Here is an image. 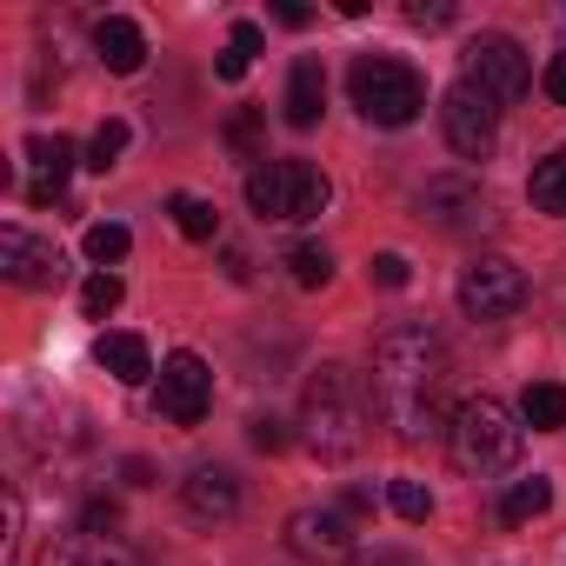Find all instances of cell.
Returning <instances> with one entry per match:
<instances>
[{"label":"cell","instance_id":"36","mask_svg":"<svg viewBox=\"0 0 566 566\" xmlns=\"http://www.w3.org/2000/svg\"><path fill=\"white\" fill-rule=\"evenodd\" d=\"M273 21H280V28H307L314 14H307V8H294V0H287V8H273Z\"/></svg>","mask_w":566,"mask_h":566},{"label":"cell","instance_id":"4","mask_svg":"<svg viewBox=\"0 0 566 566\" xmlns=\"http://www.w3.org/2000/svg\"><path fill=\"white\" fill-rule=\"evenodd\" d=\"M347 94H354V107H360L374 127H413V120L427 114V81H420V67H407V61H394V54H360L354 74H347Z\"/></svg>","mask_w":566,"mask_h":566},{"label":"cell","instance_id":"25","mask_svg":"<svg viewBox=\"0 0 566 566\" xmlns=\"http://www.w3.org/2000/svg\"><path fill=\"white\" fill-rule=\"evenodd\" d=\"M120 294H127V287H120V273H94L87 287H81V314H87V321H107V314L120 307Z\"/></svg>","mask_w":566,"mask_h":566},{"label":"cell","instance_id":"1","mask_svg":"<svg viewBox=\"0 0 566 566\" xmlns=\"http://www.w3.org/2000/svg\"><path fill=\"white\" fill-rule=\"evenodd\" d=\"M440 387H447V340L427 321H400L374 340V407L400 440L440 433Z\"/></svg>","mask_w":566,"mask_h":566},{"label":"cell","instance_id":"24","mask_svg":"<svg viewBox=\"0 0 566 566\" xmlns=\"http://www.w3.org/2000/svg\"><path fill=\"white\" fill-rule=\"evenodd\" d=\"M387 506H394L407 526H420V520L433 513V493H427L420 480H387Z\"/></svg>","mask_w":566,"mask_h":566},{"label":"cell","instance_id":"13","mask_svg":"<svg viewBox=\"0 0 566 566\" xmlns=\"http://www.w3.org/2000/svg\"><path fill=\"white\" fill-rule=\"evenodd\" d=\"M28 167H34L28 200H34V207L61 200V187H67V174H74V140H61V134H34V140H28Z\"/></svg>","mask_w":566,"mask_h":566},{"label":"cell","instance_id":"30","mask_svg":"<svg viewBox=\"0 0 566 566\" xmlns=\"http://www.w3.org/2000/svg\"><path fill=\"white\" fill-rule=\"evenodd\" d=\"M114 526H120V513H114V506H107V500H94V506H87V513H81V533H101V539H107V533H114Z\"/></svg>","mask_w":566,"mask_h":566},{"label":"cell","instance_id":"21","mask_svg":"<svg viewBox=\"0 0 566 566\" xmlns=\"http://www.w3.org/2000/svg\"><path fill=\"white\" fill-rule=\"evenodd\" d=\"M526 193L539 213H566V147H553L533 174H526Z\"/></svg>","mask_w":566,"mask_h":566},{"label":"cell","instance_id":"34","mask_svg":"<svg viewBox=\"0 0 566 566\" xmlns=\"http://www.w3.org/2000/svg\"><path fill=\"white\" fill-rule=\"evenodd\" d=\"M407 21H413V28H447L453 8H407Z\"/></svg>","mask_w":566,"mask_h":566},{"label":"cell","instance_id":"15","mask_svg":"<svg viewBox=\"0 0 566 566\" xmlns=\"http://www.w3.org/2000/svg\"><path fill=\"white\" fill-rule=\"evenodd\" d=\"M187 513H193V520H233V513H240V486H233V473H220V467L187 473Z\"/></svg>","mask_w":566,"mask_h":566},{"label":"cell","instance_id":"7","mask_svg":"<svg viewBox=\"0 0 566 566\" xmlns=\"http://www.w3.org/2000/svg\"><path fill=\"white\" fill-rule=\"evenodd\" d=\"M460 307H467V321H506V314H520L526 307V273L513 260H500V253L467 260L460 266Z\"/></svg>","mask_w":566,"mask_h":566},{"label":"cell","instance_id":"17","mask_svg":"<svg viewBox=\"0 0 566 566\" xmlns=\"http://www.w3.org/2000/svg\"><path fill=\"white\" fill-rule=\"evenodd\" d=\"M94 360H101L120 387H140V380L154 374V360H147V340H140V334H101V340H94Z\"/></svg>","mask_w":566,"mask_h":566},{"label":"cell","instance_id":"18","mask_svg":"<svg viewBox=\"0 0 566 566\" xmlns=\"http://www.w3.org/2000/svg\"><path fill=\"white\" fill-rule=\"evenodd\" d=\"M48 566H134V553L101 539V533H74V539L48 546Z\"/></svg>","mask_w":566,"mask_h":566},{"label":"cell","instance_id":"3","mask_svg":"<svg viewBox=\"0 0 566 566\" xmlns=\"http://www.w3.org/2000/svg\"><path fill=\"white\" fill-rule=\"evenodd\" d=\"M447 447H453L460 473L493 480V473H506V467L520 460V447H526V420H520L506 400L473 394V400L453 407V420H447Z\"/></svg>","mask_w":566,"mask_h":566},{"label":"cell","instance_id":"2","mask_svg":"<svg viewBox=\"0 0 566 566\" xmlns=\"http://www.w3.org/2000/svg\"><path fill=\"white\" fill-rule=\"evenodd\" d=\"M367 420H374V400L360 394V380L347 367H321L314 387H307V407H301L307 447L321 460H354L367 447Z\"/></svg>","mask_w":566,"mask_h":566},{"label":"cell","instance_id":"28","mask_svg":"<svg viewBox=\"0 0 566 566\" xmlns=\"http://www.w3.org/2000/svg\"><path fill=\"white\" fill-rule=\"evenodd\" d=\"M374 280H380V287H407V280H413V266H407V253H374V266H367Z\"/></svg>","mask_w":566,"mask_h":566},{"label":"cell","instance_id":"10","mask_svg":"<svg viewBox=\"0 0 566 566\" xmlns=\"http://www.w3.org/2000/svg\"><path fill=\"white\" fill-rule=\"evenodd\" d=\"M287 546L307 559V566H347L354 559V526L340 506H301L287 520Z\"/></svg>","mask_w":566,"mask_h":566},{"label":"cell","instance_id":"27","mask_svg":"<svg viewBox=\"0 0 566 566\" xmlns=\"http://www.w3.org/2000/svg\"><path fill=\"white\" fill-rule=\"evenodd\" d=\"M287 266H294V280H301V287H327V273H334L327 247H294V253H287Z\"/></svg>","mask_w":566,"mask_h":566},{"label":"cell","instance_id":"23","mask_svg":"<svg viewBox=\"0 0 566 566\" xmlns=\"http://www.w3.org/2000/svg\"><path fill=\"white\" fill-rule=\"evenodd\" d=\"M167 207H174V227H180L187 240H213V233H220V213H213L200 193H174Z\"/></svg>","mask_w":566,"mask_h":566},{"label":"cell","instance_id":"31","mask_svg":"<svg viewBox=\"0 0 566 566\" xmlns=\"http://www.w3.org/2000/svg\"><path fill=\"white\" fill-rule=\"evenodd\" d=\"M260 48H266V34H260L253 21H233V54H247V61H253Z\"/></svg>","mask_w":566,"mask_h":566},{"label":"cell","instance_id":"35","mask_svg":"<svg viewBox=\"0 0 566 566\" xmlns=\"http://www.w3.org/2000/svg\"><path fill=\"white\" fill-rule=\"evenodd\" d=\"M213 74H220V81H240V74H247V54H233V48H227V54L213 61Z\"/></svg>","mask_w":566,"mask_h":566},{"label":"cell","instance_id":"14","mask_svg":"<svg viewBox=\"0 0 566 566\" xmlns=\"http://www.w3.org/2000/svg\"><path fill=\"white\" fill-rule=\"evenodd\" d=\"M94 54H101L107 74H140V61H147V34H140L127 14H107V21L94 28Z\"/></svg>","mask_w":566,"mask_h":566},{"label":"cell","instance_id":"20","mask_svg":"<svg viewBox=\"0 0 566 566\" xmlns=\"http://www.w3.org/2000/svg\"><path fill=\"white\" fill-rule=\"evenodd\" d=\"M520 420H526L533 433H559V427H566V387H559V380H533V387L520 394Z\"/></svg>","mask_w":566,"mask_h":566},{"label":"cell","instance_id":"19","mask_svg":"<svg viewBox=\"0 0 566 566\" xmlns=\"http://www.w3.org/2000/svg\"><path fill=\"white\" fill-rule=\"evenodd\" d=\"M553 506V480L546 473H526V480H513L506 493H500V520L506 526H526V520H539Z\"/></svg>","mask_w":566,"mask_h":566},{"label":"cell","instance_id":"6","mask_svg":"<svg viewBox=\"0 0 566 566\" xmlns=\"http://www.w3.org/2000/svg\"><path fill=\"white\" fill-rule=\"evenodd\" d=\"M460 81H467L473 94H486L493 107H513V101L533 87V67H526L520 41H506V34H473L467 54H460Z\"/></svg>","mask_w":566,"mask_h":566},{"label":"cell","instance_id":"29","mask_svg":"<svg viewBox=\"0 0 566 566\" xmlns=\"http://www.w3.org/2000/svg\"><path fill=\"white\" fill-rule=\"evenodd\" d=\"M539 87H546V101H553V107H566V48H559V54L546 61V74H539Z\"/></svg>","mask_w":566,"mask_h":566},{"label":"cell","instance_id":"8","mask_svg":"<svg viewBox=\"0 0 566 566\" xmlns=\"http://www.w3.org/2000/svg\"><path fill=\"white\" fill-rule=\"evenodd\" d=\"M440 127H447V147H453L460 160H486L493 140H500V107H493L486 94H473L467 81H453L447 101H440Z\"/></svg>","mask_w":566,"mask_h":566},{"label":"cell","instance_id":"22","mask_svg":"<svg viewBox=\"0 0 566 566\" xmlns=\"http://www.w3.org/2000/svg\"><path fill=\"white\" fill-rule=\"evenodd\" d=\"M81 247H87V260H94V266H101V273H114V266H120V260H127V247H134V233H127V227H120V220H94V227H87V240H81Z\"/></svg>","mask_w":566,"mask_h":566},{"label":"cell","instance_id":"9","mask_svg":"<svg viewBox=\"0 0 566 566\" xmlns=\"http://www.w3.org/2000/svg\"><path fill=\"white\" fill-rule=\"evenodd\" d=\"M213 407V367L200 354H174L160 367V420L167 427H200Z\"/></svg>","mask_w":566,"mask_h":566},{"label":"cell","instance_id":"33","mask_svg":"<svg viewBox=\"0 0 566 566\" xmlns=\"http://www.w3.org/2000/svg\"><path fill=\"white\" fill-rule=\"evenodd\" d=\"M253 447H260V453H280V447H287V433H280V420H253Z\"/></svg>","mask_w":566,"mask_h":566},{"label":"cell","instance_id":"12","mask_svg":"<svg viewBox=\"0 0 566 566\" xmlns=\"http://www.w3.org/2000/svg\"><path fill=\"white\" fill-rule=\"evenodd\" d=\"M0 266H8L14 287H54L67 260H61L54 240H41V233H28V227H0Z\"/></svg>","mask_w":566,"mask_h":566},{"label":"cell","instance_id":"16","mask_svg":"<svg viewBox=\"0 0 566 566\" xmlns=\"http://www.w3.org/2000/svg\"><path fill=\"white\" fill-rule=\"evenodd\" d=\"M321 114H327V74H321V61H294V74H287V127H321Z\"/></svg>","mask_w":566,"mask_h":566},{"label":"cell","instance_id":"11","mask_svg":"<svg viewBox=\"0 0 566 566\" xmlns=\"http://www.w3.org/2000/svg\"><path fill=\"white\" fill-rule=\"evenodd\" d=\"M420 213L433 220V227H447V233H473V227H486V193H480V180H467V174H440V180H427L420 187Z\"/></svg>","mask_w":566,"mask_h":566},{"label":"cell","instance_id":"32","mask_svg":"<svg viewBox=\"0 0 566 566\" xmlns=\"http://www.w3.org/2000/svg\"><path fill=\"white\" fill-rule=\"evenodd\" d=\"M227 140H233L240 154H253V140H260V114H240V120L227 127Z\"/></svg>","mask_w":566,"mask_h":566},{"label":"cell","instance_id":"5","mask_svg":"<svg viewBox=\"0 0 566 566\" xmlns=\"http://www.w3.org/2000/svg\"><path fill=\"white\" fill-rule=\"evenodd\" d=\"M327 200H334V187H327V174H321L314 160H260V167L247 174V207H253L260 220L301 227V220H321Z\"/></svg>","mask_w":566,"mask_h":566},{"label":"cell","instance_id":"26","mask_svg":"<svg viewBox=\"0 0 566 566\" xmlns=\"http://www.w3.org/2000/svg\"><path fill=\"white\" fill-rule=\"evenodd\" d=\"M120 154H127V120H101V127H94V147H87V167L107 174Z\"/></svg>","mask_w":566,"mask_h":566}]
</instances>
